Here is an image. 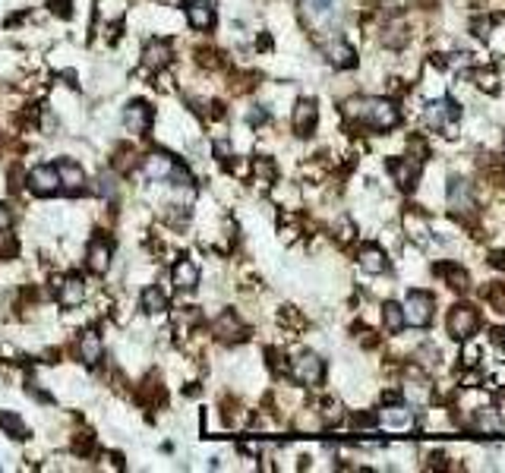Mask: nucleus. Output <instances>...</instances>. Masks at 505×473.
<instances>
[{
    "mask_svg": "<svg viewBox=\"0 0 505 473\" xmlns=\"http://www.w3.org/2000/svg\"><path fill=\"white\" fill-rule=\"evenodd\" d=\"M98 193L101 196H111L114 193V177H107V174H105V177H98Z\"/></svg>",
    "mask_w": 505,
    "mask_h": 473,
    "instance_id": "nucleus-34",
    "label": "nucleus"
},
{
    "mask_svg": "<svg viewBox=\"0 0 505 473\" xmlns=\"http://www.w3.org/2000/svg\"><path fill=\"white\" fill-rule=\"evenodd\" d=\"M152 117L155 114H152V107L145 104V101H133V104L124 111V126L130 133H139V136H143V133H149Z\"/></svg>",
    "mask_w": 505,
    "mask_h": 473,
    "instance_id": "nucleus-9",
    "label": "nucleus"
},
{
    "mask_svg": "<svg viewBox=\"0 0 505 473\" xmlns=\"http://www.w3.org/2000/svg\"><path fill=\"white\" fill-rule=\"evenodd\" d=\"M167 60H171V47L167 42H149L143 51V64L149 66V70H161V66H167Z\"/></svg>",
    "mask_w": 505,
    "mask_h": 473,
    "instance_id": "nucleus-19",
    "label": "nucleus"
},
{
    "mask_svg": "<svg viewBox=\"0 0 505 473\" xmlns=\"http://www.w3.org/2000/svg\"><path fill=\"white\" fill-rule=\"evenodd\" d=\"M477 85H480L483 92L493 95L496 89H499V79H496V73H493V70H483V73H477Z\"/></svg>",
    "mask_w": 505,
    "mask_h": 473,
    "instance_id": "nucleus-28",
    "label": "nucleus"
},
{
    "mask_svg": "<svg viewBox=\"0 0 505 473\" xmlns=\"http://www.w3.org/2000/svg\"><path fill=\"white\" fill-rule=\"evenodd\" d=\"M89 268L95 275H105L111 268V243L107 240H92L89 246Z\"/></svg>",
    "mask_w": 505,
    "mask_h": 473,
    "instance_id": "nucleus-17",
    "label": "nucleus"
},
{
    "mask_svg": "<svg viewBox=\"0 0 505 473\" xmlns=\"http://www.w3.org/2000/svg\"><path fill=\"white\" fill-rule=\"evenodd\" d=\"M379 420L388 426V429H410L414 426V414L408 407H386L379 414Z\"/></svg>",
    "mask_w": 505,
    "mask_h": 473,
    "instance_id": "nucleus-21",
    "label": "nucleus"
},
{
    "mask_svg": "<svg viewBox=\"0 0 505 473\" xmlns=\"http://www.w3.org/2000/svg\"><path fill=\"white\" fill-rule=\"evenodd\" d=\"M382 42H386V44H392V47H398V44L408 42V29H404L401 23L388 25V29H386V35H382Z\"/></svg>",
    "mask_w": 505,
    "mask_h": 473,
    "instance_id": "nucleus-27",
    "label": "nucleus"
},
{
    "mask_svg": "<svg viewBox=\"0 0 505 473\" xmlns=\"http://www.w3.org/2000/svg\"><path fill=\"white\" fill-rule=\"evenodd\" d=\"M448 205H452L455 215H470L474 212V186L468 184V180L455 177L452 184H448Z\"/></svg>",
    "mask_w": 505,
    "mask_h": 473,
    "instance_id": "nucleus-6",
    "label": "nucleus"
},
{
    "mask_svg": "<svg viewBox=\"0 0 505 473\" xmlns=\"http://www.w3.org/2000/svg\"><path fill=\"white\" fill-rule=\"evenodd\" d=\"M345 114L351 120L369 124L373 130H392V126H398V120H401L398 107H395L388 98H351L345 104Z\"/></svg>",
    "mask_w": 505,
    "mask_h": 473,
    "instance_id": "nucleus-1",
    "label": "nucleus"
},
{
    "mask_svg": "<svg viewBox=\"0 0 505 473\" xmlns=\"http://www.w3.org/2000/svg\"><path fill=\"white\" fill-rule=\"evenodd\" d=\"M291 373H294V378H297V382H303V385H319L322 376H326V363H322L316 354L303 350L297 360L291 363Z\"/></svg>",
    "mask_w": 505,
    "mask_h": 473,
    "instance_id": "nucleus-4",
    "label": "nucleus"
},
{
    "mask_svg": "<svg viewBox=\"0 0 505 473\" xmlns=\"http://www.w3.org/2000/svg\"><path fill=\"white\" fill-rule=\"evenodd\" d=\"M477 357H480L477 344H468V347H464V363H468V366H474V363H477Z\"/></svg>",
    "mask_w": 505,
    "mask_h": 473,
    "instance_id": "nucleus-37",
    "label": "nucleus"
},
{
    "mask_svg": "<svg viewBox=\"0 0 505 473\" xmlns=\"http://www.w3.org/2000/svg\"><path fill=\"white\" fill-rule=\"evenodd\" d=\"M474 35L477 38H489V19H477V23H474Z\"/></svg>",
    "mask_w": 505,
    "mask_h": 473,
    "instance_id": "nucleus-35",
    "label": "nucleus"
},
{
    "mask_svg": "<svg viewBox=\"0 0 505 473\" xmlns=\"http://www.w3.org/2000/svg\"><path fill=\"white\" fill-rule=\"evenodd\" d=\"M458 117H461V107L455 101H433L427 107V126H433V130H442L448 120H458Z\"/></svg>",
    "mask_w": 505,
    "mask_h": 473,
    "instance_id": "nucleus-12",
    "label": "nucleus"
},
{
    "mask_svg": "<svg viewBox=\"0 0 505 473\" xmlns=\"http://www.w3.org/2000/svg\"><path fill=\"white\" fill-rule=\"evenodd\" d=\"M487 297H489V303H493L496 309H505V284H493Z\"/></svg>",
    "mask_w": 505,
    "mask_h": 473,
    "instance_id": "nucleus-30",
    "label": "nucleus"
},
{
    "mask_svg": "<svg viewBox=\"0 0 505 473\" xmlns=\"http://www.w3.org/2000/svg\"><path fill=\"white\" fill-rule=\"evenodd\" d=\"M139 303H143L145 313H165V309H167V294L158 287V284H152V287H145V290H143Z\"/></svg>",
    "mask_w": 505,
    "mask_h": 473,
    "instance_id": "nucleus-22",
    "label": "nucleus"
},
{
    "mask_svg": "<svg viewBox=\"0 0 505 473\" xmlns=\"http://www.w3.org/2000/svg\"><path fill=\"white\" fill-rule=\"evenodd\" d=\"M256 174H259L262 180H272L275 177V164H272V161H266V158H259V161H256Z\"/></svg>",
    "mask_w": 505,
    "mask_h": 473,
    "instance_id": "nucleus-31",
    "label": "nucleus"
},
{
    "mask_svg": "<svg viewBox=\"0 0 505 473\" xmlns=\"http://www.w3.org/2000/svg\"><path fill=\"white\" fill-rule=\"evenodd\" d=\"M101 354H105V347H101V337L95 331H85L83 341H79V357H83V363H89V366H95L101 360Z\"/></svg>",
    "mask_w": 505,
    "mask_h": 473,
    "instance_id": "nucleus-20",
    "label": "nucleus"
},
{
    "mask_svg": "<svg viewBox=\"0 0 505 473\" xmlns=\"http://www.w3.org/2000/svg\"><path fill=\"white\" fill-rule=\"evenodd\" d=\"M436 272L446 275L448 287H455V290H464V287H468V275H464V268H458V265H436Z\"/></svg>",
    "mask_w": 505,
    "mask_h": 473,
    "instance_id": "nucleus-25",
    "label": "nucleus"
},
{
    "mask_svg": "<svg viewBox=\"0 0 505 473\" xmlns=\"http://www.w3.org/2000/svg\"><path fill=\"white\" fill-rule=\"evenodd\" d=\"M57 174H60V184H64L66 189H70V193H76V189H83V184H85V174L79 171L76 164H60L57 167Z\"/></svg>",
    "mask_w": 505,
    "mask_h": 473,
    "instance_id": "nucleus-23",
    "label": "nucleus"
},
{
    "mask_svg": "<svg viewBox=\"0 0 505 473\" xmlns=\"http://www.w3.org/2000/svg\"><path fill=\"white\" fill-rule=\"evenodd\" d=\"M57 300L64 303V306H79V303L85 300V284L79 281V278L57 281Z\"/></svg>",
    "mask_w": 505,
    "mask_h": 473,
    "instance_id": "nucleus-15",
    "label": "nucleus"
},
{
    "mask_svg": "<svg viewBox=\"0 0 505 473\" xmlns=\"http://www.w3.org/2000/svg\"><path fill=\"white\" fill-rule=\"evenodd\" d=\"M326 57H328V64L338 66V70H351V66L357 64L354 47L347 42H341V38H335V42L326 44Z\"/></svg>",
    "mask_w": 505,
    "mask_h": 473,
    "instance_id": "nucleus-14",
    "label": "nucleus"
},
{
    "mask_svg": "<svg viewBox=\"0 0 505 473\" xmlns=\"http://www.w3.org/2000/svg\"><path fill=\"white\" fill-rule=\"evenodd\" d=\"M388 171H392L395 184H398V186L404 189V193H410V189L417 186V180H420V158L408 155V158L388 161Z\"/></svg>",
    "mask_w": 505,
    "mask_h": 473,
    "instance_id": "nucleus-5",
    "label": "nucleus"
},
{
    "mask_svg": "<svg viewBox=\"0 0 505 473\" xmlns=\"http://www.w3.org/2000/svg\"><path fill=\"white\" fill-rule=\"evenodd\" d=\"M316 124H319V107H316V101H309V98L297 101V107H294V133H297V136H313Z\"/></svg>",
    "mask_w": 505,
    "mask_h": 473,
    "instance_id": "nucleus-8",
    "label": "nucleus"
},
{
    "mask_svg": "<svg viewBox=\"0 0 505 473\" xmlns=\"http://www.w3.org/2000/svg\"><path fill=\"white\" fill-rule=\"evenodd\" d=\"M51 6L57 16H70V0H51Z\"/></svg>",
    "mask_w": 505,
    "mask_h": 473,
    "instance_id": "nucleus-38",
    "label": "nucleus"
},
{
    "mask_svg": "<svg viewBox=\"0 0 505 473\" xmlns=\"http://www.w3.org/2000/svg\"><path fill=\"white\" fill-rule=\"evenodd\" d=\"M382 322H386L388 331H401L404 328V313H401L398 303H386V306H382Z\"/></svg>",
    "mask_w": 505,
    "mask_h": 473,
    "instance_id": "nucleus-24",
    "label": "nucleus"
},
{
    "mask_svg": "<svg viewBox=\"0 0 505 473\" xmlns=\"http://www.w3.org/2000/svg\"><path fill=\"white\" fill-rule=\"evenodd\" d=\"M174 164H177V161H174L171 155L152 152V155H145V161H143V174H145L149 180H171Z\"/></svg>",
    "mask_w": 505,
    "mask_h": 473,
    "instance_id": "nucleus-10",
    "label": "nucleus"
},
{
    "mask_svg": "<svg viewBox=\"0 0 505 473\" xmlns=\"http://www.w3.org/2000/svg\"><path fill=\"white\" fill-rule=\"evenodd\" d=\"M0 426H4L6 432H10L13 438H25V426L19 417H13V414H6V410H0Z\"/></svg>",
    "mask_w": 505,
    "mask_h": 473,
    "instance_id": "nucleus-26",
    "label": "nucleus"
},
{
    "mask_svg": "<svg viewBox=\"0 0 505 473\" xmlns=\"http://www.w3.org/2000/svg\"><path fill=\"white\" fill-rule=\"evenodd\" d=\"M10 227H13V212L4 205V202H0V234H6Z\"/></svg>",
    "mask_w": 505,
    "mask_h": 473,
    "instance_id": "nucleus-33",
    "label": "nucleus"
},
{
    "mask_svg": "<svg viewBox=\"0 0 505 473\" xmlns=\"http://www.w3.org/2000/svg\"><path fill=\"white\" fill-rule=\"evenodd\" d=\"M477 328H480V313L474 306H455L448 313V335L458 341H468Z\"/></svg>",
    "mask_w": 505,
    "mask_h": 473,
    "instance_id": "nucleus-3",
    "label": "nucleus"
},
{
    "mask_svg": "<svg viewBox=\"0 0 505 473\" xmlns=\"http://www.w3.org/2000/svg\"><path fill=\"white\" fill-rule=\"evenodd\" d=\"M338 240H354V227H351V221H341L338 224Z\"/></svg>",
    "mask_w": 505,
    "mask_h": 473,
    "instance_id": "nucleus-36",
    "label": "nucleus"
},
{
    "mask_svg": "<svg viewBox=\"0 0 505 473\" xmlns=\"http://www.w3.org/2000/svg\"><path fill=\"white\" fill-rule=\"evenodd\" d=\"M341 417H345V414H341V407H338V404H335V401H326V410H322V420H326L328 426H335V423L341 420Z\"/></svg>",
    "mask_w": 505,
    "mask_h": 473,
    "instance_id": "nucleus-29",
    "label": "nucleus"
},
{
    "mask_svg": "<svg viewBox=\"0 0 505 473\" xmlns=\"http://www.w3.org/2000/svg\"><path fill=\"white\" fill-rule=\"evenodd\" d=\"M186 19L193 29H212L215 25V6L208 0H186Z\"/></svg>",
    "mask_w": 505,
    "mask_h": 473,
    "instance_id": "nucleus-13",
    "label": "nucleus"
},
{
    "mask_svg": "<svg viewBox=\"0 0 505 473\" xmlns=\"http://www.w3.org/2000/svg\"><path fill=\"white\" fill-rule=\"evenodd\" d=\"M360 268L369 275H382L388 268V259L379 246H363L360 249Z\"/></svg>",
    "mask_w": 505,
    "mask_h": 473,
    "instance_id": "nucleus-18",
    "label": "nucleus"
},
{
    "mask_svg": "<svg viewBox=\"0 0 505 473\" xmlns=\"http://www.w3.org/2000/svg\"><path fill=\"white\" fill-rule=\"evenodd\" d=\"M268 360H272V369H275V373H281V376L287 373V363H285V357H281L278 350H268Z\"/></svg>",
    "mask_w": 505,
    "mask_h": 473,
    "instance_id": "nucleus-32",
    "label": "nucleus"
},
{
    "mask_svg": "<svg viewBox=\"0 0 505 473\" xmlns=\"http://www.w3.org/2000/svg\"><path fill=\"white\" fill-rule=\"evenodd\" d=\"M493 265L496 268H505V253H493Z\"/></svg>",
    "mask_w": 505,
    "mask_h": 473,
    "instance_id": "nucleus-40",
    "label": "nucleus"
},
{
    "mask_svg": "<svg viewBox=\"0 0 505 473\" xmlns=\"http://www.w3.org/2000/svg\"><path fill=\"white\" fill-rule=\"evenodd\" d=\"M29 189L35 196H54L60 189V174H57V167H51V164H42V167H35V171L29 174Z\"/></svg>",
    "mask_w": 505,
    "mask_h": 473,
    "instance_id": "nucleus-7",
    "label": "nucleus"
},
{
    "mask_svg": "<svg viewBox=\"0 0 505 473\" xmlns=\"http://www.w3.org/2000/svg\"><path fill=\"white\" fill-rule=\"evenodd\" d=\"M307 6H309L313 13H326V10H328V0H307Z\"/></svg>",
    "mask_w": 505,
    "mask_h": 473,
    "instance_id": "nucleus-39",
    "label": "nucleus"
},
{
    "mask_svg": "<svg viewBox=\"0 0 505 473\" xmlns=\"http://www.w3.org/2000/svg\"><path fill=\"white\" fill-rule=\"evenodd\" d=\"M401 313H404V322H408V325H414V328L429 325V319H433V297L423 294V290H410L404 306H401Z\"/></svg>",
    "mask_w": 505,
    "mask_h": 473,
    "instance_id": "nucleus-2",
    "label": "nucleus"
},
{
    "mask_svg": "<svg viewBox=\"0 0 505 473\" xmlns=\"http://www.w3.org/2000/svg\"><path fill=\"white\" fill-rule=\"evenodd\" d=\"M171 281H174V287L177 290H193L196 287V281H199V268L193 265L190 259H180L177 265H174V272H171Z\"/></svg>",
    "mask_w": 505,
    "mask_h": 473,
    "instance_id": "nucleus-16",
    "label": "nucleus"
},
{
    "mask_svg": "<svg viewBox=\"0 0 505 473\" xmlns=\"http://www.w3.org/2000/svg\"><path fill=\"white\" fill-rule=\"evenodd\" d=\"M215 335H218L221 341H240V337H246V328L234 309H225V313L215 319Z\"/></svg>",
    "mask_w": 505,
    "mask_h": 473,
    "instance_id": "nucleus-11",
    "label": "nucleus"
}]
</instances>
